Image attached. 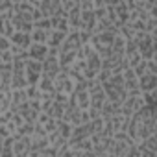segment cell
<instances>
[{"instance_id": "obj_1", "label": "cell", "mask_w": 157, "mask_h": 157, "mask_svg": "<svg viewBox=\"0 0 157 157\" xmlns=\"http://www.w3.org/2000/svg\"><path fill=\"white\" fill-rule=\"evenodd\" d=\"M126 133L133 140V144H140L148 137L155 135V107H142L140 111L133 113L128 122Z\"/></svg>"}, {"instance_id": "obj_2", "label": "cell", "mask_w": 157, "mask_h": 157, "mask_svg": "<svg viewBox=\"0 0 157 157\" xmlns=\"http://www.w3.org/2000/svg\"><path fill=\"white\" fill-rule=\"evenodd\" d=\"M54 85H56V93H63V94H67V96H70V94L74 93V87H76L74 80L70 78V74H68L67 70H61V72L56 76Z\"/></svg>"}, {"instance_id": "obj_3", "label": "cell", "mask_w": 157, "mask_h": 157, "mask_svg": "<svg viewBox=\"0 0 157 157\" xmlns=\"http://www.w3.org/2000/svg\"><path fill=\"white\" fill-rule=\"evenodd\" d=\"M93 135V131H91V126H89V122L87 124H83V126H76V128H72V133H70V137H68V146L70 144H74V142H80V140H85V139H89Z\"/></svg>"}, {"instance_id": "obj_4", "label": "cell", "mask_w": 157, "mask_h": 157, "mask_svg": "<svg viewBox=\"0 0 157 157\" xmlns=\"http://www.w3.org/2000/svg\"><path fill=\"white\" fill-rule=\"evenodd\" d=\"M113 10H115V26H117V30H118L120 26H124V24L128 22L129 10H128V4H126V2H115Z\"/></svg>"}, {"instance_id": "obj_5", "label": "cell", "mask_w": 157, "mask_h": 157, "mask_svg": "<svg viewBox=\"0 0 157 157\" xmlns=\"http://www.w3.org/2000/svg\"><path fill=\"white\" fill-rule=\"evenodd\" d=\"M61 72V68H59V65H57V57H46L44 61H43V76H46V78H50V80H56V76Z\"/></svg>"}, {"instance_id": "obj_6", "label": "cell", "mask_w": 157, "mask_h": 157, "mask_svg": "<svg viewBox=\"0 0 157 157\" xmlns=\"http://www.w3.org/2000/svg\"><path fill=\"white\" fill-rule=\"evenodd\" d=\"M46 57H48V46L46 44H30V48H28V59L43 63Z\"/></svg>"}, {"instance_id": "obj_7", "label": "cell", "mask_w": 157, "mask_h": 157, "mask_svg": "<svg viewBox=\"0 0 157 157\" xmlns=\"http://www.w3.org/2000/svg\"><path fill=\"white\" fill-rule=\"evenodd\" d=\"M157 91V76L153 74H146L142 78H139V93H151Z\"/></svg>"}, {"instance_id": "obj_8", "label": "cell", "mask_w": 157, "mask_h": 157, "mask_svg": "<svg viewBox=\"0 0 157 157\" xmlns=\"http://www.w3.org/2000/svg\"><path fill=\"white\" fill-rule=\"evenodd\" d=\"M10 43H11L13 46H19V48H22V50H28L30 44H32V37H30V33L15 32V33L10 37Z\"/></svg>"}, {"instance_id": "obj_9", "label": "cell", "mask_w": 157, "mask_h": 157, "mask_svg": "<svg viewBox=\"0 0 157 157\" xmlns=\"http://www.w3.org/2000/svg\"><path fill=\"white\" fill-rule=\"evenodd\" d=\"M80 13H82V11H80ZM94 26H96L94 13H93V11L82 13V26H80V32H89V33H93V32H94Z\"/></svg>"}, {"instance_id": "obj_10", "label": "cell", "mask_w": 157, "mask_h": 157, "mask_svg": "<svg viewBox=\"0 0 157 157\" xmlns=\"http://www.w3.org/2000/svg\"><path fill=\"white\" fill-rule=\"evenodd\" d=\"M118 113H120V104H113L109 100H105L102 104V109H100V117L102 118H111V117H115Z\"/></svg>"}, {"instance_id": "obj_11", "label": "cell", "mask_w": 157, "mask_h": 157, "mask_svg": "<svg viewBox=\"0 0 157 157\" xmlns=\"http://www.w3.org/2000/svg\"><path fill=\"white\" fill-rule=\"evenodd\" d=\"M65 39H67V33H61V32H54V30H50L46 46H48V48H56V50H59V46L65 43Z\"/></svg>"}, {"instance_id": "obj_12", "label": "cell", "mask_w": 157, "mask_h": 157, "mask_svg": "<svg viewBox=\"0 0 157 157\" xmlns=\"http://www.w3.org/2000/svg\"><path fill=\"white\" fill-rule=\"evenodd\" d=\"M109 122H111V128H113V133H117V131H126V128H128V122H129V118H126L124 115H115V117H111L109 118Z\"/></svg>"}, {"instance_id": "obj_13", "label": "cell", "mask_w": 157, "mask_h": 157, "mask_svg": "<svg viewBox=\"0 0 157 157\" xmlns=\"http://www.w3.org/2000/svg\"><path fill=\"white\" fill-rule=\"evenodd\" d=\"M37 89L41 91V94H54L56 93V85H54V80L46 76H41V80L37 83Z\"/></svg>"}, {"instance_id": "obj_14", "label": "cell", "mask_w": 157, "mask_h": 157, "mask_svg": "<svg viewBox=\"0 0 157 157\" xmlns=\"http://www.w3.org/2000/svg\"><path fill=\"white\" fill-rule=\"evenodd\" d=\"M48 33L50 32H44V30H32L30 37H32V44H46L48 43Z\"/></svg>"}, {"instance_id": "obj_15", "label": "cell", "mask_w": 157, "mask_h": 157, "mask_svg": "<svg viewBox=\"0 0 157 157\" xmlns=\"http://www.w3.org/2000/svg\"><path fill=\"white\" fill-rule=\"evenodd\" d=\"M10 100H11V105H21V104H26V102H28V98H26V91H24V89L11 91V93H10Z\"/></svg>"}, {"instance_id": "obj_16", "label": "cell", "mask_w": 157, "mask_h": 157, "mask_svg": "<svg viewBox=\"0 0 157 157\" xmlns=\"http://www.w3.org/2000/svg\"><path fill=\"white\" fill-rule=\"evenodd\" d=\"M140 98H142L144 107H155V102H157V91H151V93H142V94H140Z\"/></svg>"}, {"instance_id": "obj_17", "label": "cell", "mask_w": 157, "mask_h": 157, "mask_svg": "<svg viewBox=\"0 0 157 157\" xmlns=\"http://www.w3.org/2000/svg\"><path fill=\"white\" fill-rule=\"evenodd\" d=\"M56 131H57L63 139L68 140V137H70V133H72V126L67 124V122H63V120H57V128H56Z\"/></svg>"}, {"instance_id": "obj_18", "label": "cell", "mask_w": 157, "mask_h": 157, "mask_svg": "<svg viewBox=\"0 0 157 157\" xmlns=\"http://www.w3.org/2000/svg\"><path fill=\"white\" fill-rule=\"evenodd\" d=\"M89 126H91V131H93V135L104 133V118H102V117H98V118H93V120L89 122Z\"/></svg>"}, {"instance_id": "obj_19", "label": "cell", "mask_w": 157, "mask_h": 157, "mask_svg": "<svg viewBox=\"0 0 157 157\" xmlns=\"http://www.w3.org/2000/svg\"><path fill=\"white\" fill-rule=\"evenodd\" d=\"M24 91H26L28 102H32V100H41V91L37 89V85H28Z\"/></svg>"}, {"instance_id": "obj_20", "label": "cell", "mask_w": 157, "mask_h": 157, "mask_svg": "<svg viewBox=\"0 0 157 157\" xmlns=\"http://www.w3.org/2000/svg\"><path fill=\"white\" fill-rule=\"evenodd\" d=\"M33 129H35V124L24 122V124L17 129V135H21V137H32V135H33Z\"/></svg>"}, {"instance_id": "obj_21", "label": "cell", "mask_w": 157, "mask_h": 157, "mask_svg": "<svg viewBox=\"0 0 157 157\" xmlns=\"http://www.w3.org/2000/svg\"><path fill=\"white\" fill-rule=\"evenodd\" d=\"M33 28H35V30H44V32H50V30H52V24H50V19H46V17H43V19H39V21H35V22H33Z\"/></svg>"}, {"instance_id": "obj_22", "label": "cell", "mask_w": 157, "mask_h": 157, "mask_svg": "<svg viewBox=\"0 0 157 157\" xmlns=\"http://www.w3.org/2000/svg\"><path fill=\"white\" fill-rule=\"evenodd\" d=\"M133 70V74H135V78L139 80V78H142V76H146L148 74V65H146V61H140L135 68H131Z\"/></svg>"}, {"instance_id": "obj_23", "label": "cell", "mask_w": 157, "mask_h": 157, "mask_svg": "<svg viewBox=\"0 0 157 157\" xmlns=\"http://www.w3.org/2000/svg\"><path fill=\"white\" fill-rule=\"evenodd\" d=\"M11 63H13V56H11L10 50L0 54V65H11Z\"/></svg>"}, {"instance_id": "obj_24", "label": "cell", "mask_w": 157, "mask_h": 157, "mask_svg": "<svg viewBox=\"0 0 157 157\" xmlns=\"http://www.w3.org/2000/svg\"><path fill=\"white\" fill-rule=\"evenodd\" d=\"M11 48V43H10V39H6V37H0V54L2 52H8Z\"/></svg>"}, {"instance_id": "obj_25", "label": "cell", "mask_w": 157, "mask_h": 157, "mask_svg": "<svg viewBox=\"0 0 157 157\" xmlns=\"http://www.w3.org/2000/svg\"><path fill=\"white\" fill-rule=\"evenodd\" d=\"M0 157H15L13 146H4V148H2V153H0Z\"/></svg>"}]
</instances>
